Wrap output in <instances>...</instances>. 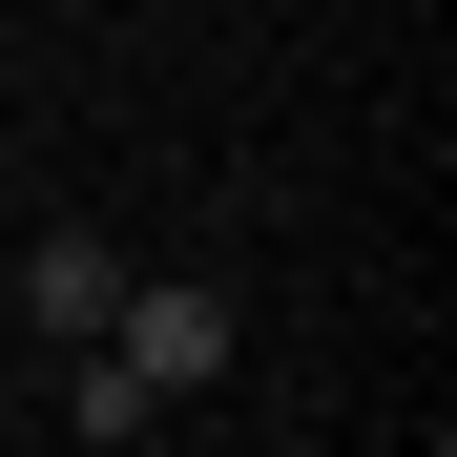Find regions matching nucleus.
<instances>
[{
  "label": "nucleus",
  "instance_id": "1",
  "mask_svg": "<svg viewBox=\"0 0 457 457\" xmlns=\"http://www.w3.org/2000/svg\"><path fill=\"white\" fill-rule=\"evenodd\" d=\"M104 353L145 374V395H208V374H228V291H145V270H125V312H104Z\"/></svg>",
  "mask_w": 457,
  "mask_h": 457
},
{
  "label": "nucleus",
  "instance_id": "2",
  "mask_svg": "<svg viewBox=\"0 0 457 457\" xmlns=\"http://www.w3.org/2000/svg\"><path fill=\"white\" fill-rule=\"evenodd\" d=\"M21 312L42 333H104L125 312V250H104V228H42V250H21Z\"/></svg>",
  "mask_w": 457,
  "mask_h": 457
}]
</instances>
